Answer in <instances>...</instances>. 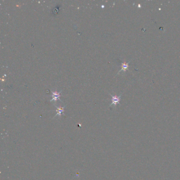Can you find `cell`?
Masks as SVG:
<instances>
[{"mask_svg":"<svg viewBox=\"0 0 180 180\" xmlns=\"http://www.w3.org/2000/svg\"><path fill=\"white\" fill-rule=\"evenodd\" d=\"M128 67H129V65H128V63H126V62H122V63H121V70L118 72V73H119V72H120L121 71H125L126 70L128 69Z\"/></svg>","mask_w":180,"mask_h":180,"instance_id":"4","label":"cell"},{"mask_svg":"<svg viewBox=\"0 0 180 180\" xmlns=\"http://www.w3.org/2000/svg\"><path fill=\"white\" fill-rule=\"evenodd\" d=\"M112 96V104L110 105V106H112V105L116 106L117 104H119V101L120 100V96H117V95Z\"/></svg>","mask_w":180,"mask_h":180,"instance_id":"2","label":"cell"},{"mask_svg":"<svg viewBox=\"0 0 180 180\" xmlns=\"http://www.w3.org/2000/svg\"><path fill=\"white\" fill-rule=\"evenodd\" d=\"M56 107V108H57V110H56V112H57V114L56 115H55V117H54V118H55L56 116H58L59 117H60L61 116V115H62V114L64 112V111H65V110H64V109H65V106H64V107H58V106H55Z\"/></svg>","mask_w":180,"mask_h":180,"instance_id":"3","label":"cell"},{"mask_svg":"<svg viewBox=\"0 0 180 180\" xmlns=\"http://www.w3.org/2000/svg\"><path fill=\"white\" fill-rule=\"evenodd\" d=\"M51 92H52V97H53V98H52V99H51L50 100V102L53 101H56L58 100H60V101H61L60 99V97H61L60 93L61 92V91H60V92H58L57 91H51Z\"/></svg>","mask_w":180,"mask_h":180,"instance_id":"1","label":"cell"}]
</instances>
